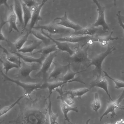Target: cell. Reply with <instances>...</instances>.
Listing matches in <instances>:
<instances>
[{
    "mask_svg": "<svg viewBox=\"0 0 124 124\" xmlns=\"http://www.w3.org/2000/svg\"><path fill=\"white\" fill-rule=\"evenodd\" d=\"M1 72L4 81L13 82L21 87L23 89L24 96L27 97L30 96L31 93L34 90L46 88L45 83L41 84L39 83H23L10 78L4 73L2 70Z\"/></svg>",
    "mask_w": 124,
    "mask_h": 124,
    "instance_id": "6da1fadb",
    "label": "cell"
},
{
    "mask_svg": "<svg viewBox=\"0 0 124 124\" xmlns=\"http://www.w3.org/2000/svg\"><path fill=\"white\" fill-rule=\"evenodd\" d=\"M116 49L115 46H112L110 47L109 45L108 44V47L106 50L104 52L95 55L91 60L90 63L88 65L87 68L91 66H94L95 68L94 70L97 71V75H101L102 74V64L103 61L108 55Z\"/></svg>",
    "mask_w": 124,
    "mask_h": 124,
    "instance_id": "7a4b0ae2",
    "label": "cell"
},
{
    "mask_svg": "<svg viewBox=\"0 0 124 124\" xmlns=\"http://www.w3.org/2000/svg\"><path fill=\"white\" fill-rule=\"evenodd\" d=\"M53 20L50 23L45 25H38L33 29L45 30L51 34L67 33L71 32L70 29L65 28L57 24Z\"/></svg>",
    "mask_w": 124,
    "mask_h": 124,
    "instance_id": "3957f363",
    "label": "cell"
},
{
    "mask_svg": "<svg viewBox=\"0 0 124 124\" xmlns=\"http://www.w3.org/2000/svg\"><path fill=\"white\" fill-rule=\"evenodd\" d=\"M64 85L60 87V89L58 88L55 89L56 91L59 94V95L57 97L56 99H59L61 100L60 106L65 118V120L67 121L71 124H72L68 116V114L70 111H73L77 113L78 112V110L77 107H71L67 104L64 100L63 96V92L62 89Z\"/></svg>",
    "mask_w": 124,
    "mask_h": 124,
    "instance_id": "277c9868",
    "label": "cell"
},
{
    "mask_svg": "<svg viewBox=\"0 0 124 124\" xmlns=\"http://www.w3.org/2000/svg\"><path fill=\"white\" fill-rule=\"evenodd\" d=\"M93 1L97 7V10L98 14L97 20L92 25L96 27L101 26L103 32H108V31L109 30V28L105 20L104 14L105 8L102 6L97 0H93Z\"/></svg>",
    "mask_w": 124,
    "mask_h": 124,
    "instance_id": "5b68a950",
    "label": "cell"
},
{
    "mask_svg": "<svg viewBox=\"0 0 124 124\" xmlns=\"http://www.w3.org/2000/svg\"><path fill=\"white\" fill-rule=\"evenodd\" d=\"M88 45L86 47L83 49L79 46H76L74 48V52L70 56L71 59L76 63H79L85 62H90L91 60L88 57L87 51L89 49Z\"/></svg>",
    "mask_w": 124,
    "mask_h": 124,
    "instance_id": "8992f818",
    "label": "cell"
},
{
    "mask_svg": "<svg viewBox=\"0 0 124 124\" xmlns=\"http://www.w3.org/2000/svg\"><path fill=\"white\" fill-rule=\"evenodd\" d=\"M124 98V90L119 98L116 100L109 102L107 106V108L104 113L100 117V121H101L103 118L108 114L110 113L111 118L116 115L115 112L116 109L119 108L120 103Z\"/></svg>",
    "mask_w": 124,
    "mask_h": 124,
    "instance_id": "52a82bcc",
    "label": "cell"
},
{
    "mask_svg": "<svg viewBox=\"0 0 124 124\" xmlns=\"http://www.w3.org/2000/svg\"><path fill=\"white\" fill-rule=\"evenodd\" d=\"M108 84L105 76L102 74L101 75H97L96 78L90 83V88L91 89L96 87L103 89L105 92L109 99L112 101L113 100L109 93L108 89Z\"/></svg>",
    "mask_w": 124,
    "mask_h": 124,
    "instance_id": "ba28073f",
    "label": "cell"
},
{
    "mask_svg": "<svg viewBox=\"0 0 124 124\" xmlns=\"http://www.w3.org/2000/svg\"><path fill=\"white\" fill-rule=\"evenodd\" d=\"M113 31H111L109 34L105 36H96L93 37H90L87 40L85 44L81 47H83L85 44L88 45H92L95 42L100 43L103 46H104L108 44V42L110 41L117 40L119 39L117 37H112Z\"/></svg>",
    "mask_w": 124,
    "mask_h": 124,
    "instance_id": "9c48e42d",
    "label": "cell"
},
{
    "mask_svg": "<svg viewBox=\"0 0 124 124\" xmlns=\"http://www.w3.org/2000/svg\"><path fill=\"white\" fill-rule=\"evenodd\" d=\"M58 20H59L60 21L57 23V24L67 28L72 29L74 31H78L83 28L79 25L75 23L69 19L68 18L66 12H65L63 16L57 17L54 20L55 21Z\"/></svg>",
    "mask_w": 124,
    "mask_h": 124,
    "instance_id": "30bf717a",
    "label": "cell"
},
{
    "mask_svg": "<svg viewBox=\"0 0 124 124\" xmlns=\"http://www.w3.org/2000/svg\"><path fill=\"white\" fill-rule=\"evenodd\" d=\"M74 82H78L84 85L86 84L83 80L79 76L78 77L68 81H56L52 82L46 83L45 84L46 88H48L49 93L48 97H51L53 91L55 89L65 85L66 83Z\"/></svg>",
    "mask_w": 124,
    "mask_h": 124,
    "instance_id": "8fae6325",
    "label": "cell"
},
{
    "mask_svg": "<svg viewBox=\"0 0 124 124\" xmlns=\"http://www.w3.org/2000/svg\"><path fill=\"white\" fill-rule=\"evenodd\" d=\"M54 65L53 70L50 73L48 78L56 79L63 74L64 75L66 72L69 66L70 65L69 62L65 65H61L56 62H53Z\"/></svg>",
    "mask_w": 124,
    "mask_h": 124,
    "instance_id": "7c38bea8",
    "label": "cell"
},
{
    "mask_svg": "<svg viewBox=\"0 0 124 124\" xmlns=\"http://www.w3.org/2000/svg\"><path fill=\"white\" fill-rule=\"evenodd\" d=\"M8 8L7 21L9 24V33H10L13 30L19 32L16 24L17 18L15 12L13 5L11 4Z\"/></svg>",
    "mask_w": 124,
    "mask_h": 124,
    "instance_id": "4fadbf2b",
    "label": "cell"
},
{
    "mask_svg": "<svg viewBox=\"0 0 124 124\" xmlns=\"http://www.w3.org/2000/svg\"><path fill=\"white\" fill-rule=\"evenodd\" d=\"M41 32L44 35L49 38L55 43L58 49L59 50L65 51L68 53L70 56H72L74 54V51L70 48L69 45L66 42L59 41L51 37L47 34L43 30H41Z\"/></svg>",
    "mask_w": 124,
    "mask_h": 124,
    "instance_id": "5bb4252c",
    "label": "cell"
},
{
    "mask_svg": "<svg viewBox=\"0 0 124 124\" xmlns=\"http://www.w3.org/2000/svg\"><path fill=\"white\" fill-rule=\"evenodd\" d=\"M57 51L50 54L45 59L44 61L42 64L41 69L35 75V76L45 75L46 74L50 68L52 63H53L54 59L57 56Z\"/></svg>",
    "mask_w": 124,
    "mask_h": 124,
    "instance_id": "9a60e30c",
    "label": "cell"
},
{
    "mask_svg": "<svg viewBox=\"0 0 124 124\" xmlns=\"http://www.w3.org/2000/svg\"><path fill=\"white\" fill-rule=\"evenodd\" d=\"M21 64V67L18 72V75L22 77L32 79L30 76V73L33 71L38 70L39 67L34 64L28 65L24 62H22Z\"/></svg>",
    "mask_w": 124,
    "mask_h": 124,
    "instance_id": "2e32d148",
    "label": "cell"
},
{
    "mask_svg": "<svg viewBox=\"0 0 124 124\" xmlns=\"http://www.w3.org/2000/svg\"><path fill=\"white\" fill-rule=\"evenodd\" d=\"M46 0H43L38 6L37 8L32 12L31 18L30 23V31L32 30L35 26V25L39 21L42 20L40 15L41 9Z\"/></svg>",
    "mask_w": 124,
    "mask_h": 124,
    "instance_id": "e0dca14e",
    "label": "cell"
},
{
    "mask_svg": "<svg viewBox=\"0 0 124 124\" xmlns=\"http://www.w3.org/2000/svg\"><path fill=\"white\" fill-rule=\"evenodd\" d=\"M90 37V36H86L83 37H79L71 33L67 36L57 38L55 39L61 42L76 43L84 40H87Z\"/></svg>",
    "mask_w": 124,
    "mask_h": 124,
    "instance_id": "ac0fdd59",
    "label": "cell"
},
{
    "mask_svg": "<svg viewBox=\"0 0 124 124\" xmlns=\"http://www.w3.org/2000/svg\"><path fill=\"white\" fill-rule=\"evenodd\" d=\"M99 30V28L94 26L92 24H90L78 31L71 32V33L77 36L80 35L92 36L95 34Z\"/></svg>",
    "mask_w": 124,
    "mask_h": 124,
    "instance_id": "d6986e66",
    "label": "cell"
},
{
    "mask_svg": "<svg viewBox=\"0 0 124 124\" xmlns=\"http://www.w3.org/2000/svg\"><path fill=\"white\" fill-rule=\"evenodd\" d=\"M22 4L23 11V25L21 32V34H23L26 27L29 21L31 18L32 13L30 8L22 2Z\"/></svg>",
    "mask_w": 124,
    "mask_h": 124,
    "instance_id": "ffe728a7",
    "label": "cell"
},
{
    "mask_svg": "<svg viewBox=\"0 0 124 124\" xmlns=\"http://www.w3.org/2000/svg\"><path fill=\"white\" fill-rule=\"evenodd\" d=\"M14 1L13 7L15 12L19 23L23 27V11L21 0H15Z\"/></svg>",
    "mask_w": 124,
    "mask_h": 124,
    "instance_id": "44dd1931",
    "label": "cell"
},
{
    "mask_svg": "<svg viewBox=\"0 0 124 124\" xmlns=\"http://www.w3.org/2000/svg\"><path fill=\"white\" fill-rule=\"evenodd\" d=\"M89 91V89L87 88H81L73 90L65 91L63 92V94L67 95H69V96L72 99L75 97L81 99L82 96Z\"/></svg>",
    "mask_w": 124,
    "mask_h": 124,
    "instance_id": "7402d4cb",
    "label": "cell"
},
{
    "mask_svg": "<svg viewBox=\"0 0 124 124\" xmlns=\"http://www.w3.org/2000/svg\"><path fill=\"white\" fill-rule=\"evenodd\" d=\"M16 54L17 56L21 58L25 62L28 63L36 62L40 64H42V61L45 59L44 56L42 55L40 57L35 58L32 57L23 55L18 52H12L11 53Z\"/></svg>",
    "mask_w": 124,
    "mask_h": 124,
    "instance_id": "603a6c76",
    "label": "cell"
},
{
    "mask_svg": "<svg viewBox=\"0 0 124 124\" xmlns=\"http://www.w3.org/2000/svg\"><path fill=\"white\" fill-rule=\"evenodd\" d=\"M31 44L23 47L20 50L17 51L18 52H21L23 53H30L32 55V52L36 49L42 42L41 41L33 40L31 41Z\"/></svg>",
    "mask_w": 124,
    "mask_h": 124,
    "instance_id": "cb8c5ba5",
    "label": "cell"
},
{
    "mask_svg": "<svg viewBox=\"0 0 124 124\" xmlns=\"http://www.w3.org/2000/svg\"><path fill=\"white\" fill-rule=\"evenodd\" d=\"M59 50L55 44H53L45 46L32 54L33 55L38 53H40L44 55L49 54L53 52L57 51Z\"/></svg>",
    "mask_w": 124,
    "mask_h": 124,
    "instance_id": "d4e9b609",
    "label": "cell"
},
{
    "mask_svg": "<svg viewBox=\"0 0 124 124\" xmlns=\"http://www.w3.org/2000/svg\"><path fill=\"white\" fill-rule=\"evenodd\" d=\"M30 34L29 31L27 32L25 34L20 37L15 42L12 43L17 51L22 48L25 43L28 41V38Z\"/></svg>",
    "mask_w": 124,
    "mask_h": 124,
    "instance_id": "484cf974",
    "label": "cell"
},
{
    "mask_svg": "<svg viewBox=\"0 0 124 124\" xmlns=\"http://www.w3.org/2000/svg\"><path fill=\"white\" fill-rule=\"evenodd\" d=\"M0 47L3 50V52L6 54V58L8 60L20 66L22 62L20 60L19 57L16 56L9 53L6 48L2 47L1 45Z\"/></svg>",
    "mask_w": 124,
    "mask_h": 124,
    "instance_id": "4316f807",
    "label": "cell"
},
{
    "mask_svg": "<svg viewBox=\"0 0 124 124\" xmlns=\"http://www.w3.org/2000/svg\"><path fill=\"white\" fill-rule=\"evenodd\" d=\"M86 70H85L75 72L72 71L70 68V65L68 67V70L66 73L61 78L62 81H68L74 79L75 75L77 74L85 71Z\"/></svg>",
    "mask_w": 124,
    "mask_h": 124,
    "instance_id": "83f0119b",
    "label": "cell"
},
{
    "mask_svg": "<svg viewBox=\"0 0 124 124\" xmlns=\"http://www.w3.org/2000/svg\"><path fill=\"white\" fill-rule=\"evenodd\" d=\"M48 98L49 99V103L48 107V111L50 124H56L58 115V114H54L53 112L52 108L51 97Z\"/></svg>",
    "mask_w": 124,
    "mask_h": 124,
    "instance_id": "f1b7e54d",
    "label": "cell"
},
{
    "mask_svg": "<svg viewBox=\"0 0 124 124\" xmlns=\"http://www.w3.org/2000/svg\"><path fill=\"white\" fill-rule=\"evenodd\" d=\"M29 32L30 33H31L36 38L42 41L45 45H47L49 43L50 39L44 35L41 32L32 29Z\"/></svg>",
    "mask_w": 124,
    "mask_h": 124,
    "instance_id": "f546056e",
    "label": "cell"
},
{
    "mask_svg": "<svg viewBox=\"0 0 124 124\" xmlns=\"http://www.w3.org/2000/svg\"><path fill=\"white\" fill-rule=\"evenodd\" d=\"M0 61L3 65V68L2 70H5V74L7 75L10 70L14 68H17L20 67L19 65L9 61L6 58L4 60L0 59Z\"/></svg>",
    "mask_w": 124,
    "mask_h": 124,
    "instance_id": "4dcf8cb0",
    "label": "cell"
},
{
    "mask_svg": "<svg viewBox=\"0 0 124 124\" xmlns=\"http://www.w3.org/2000/svg\"><path fill=\"white\" fill-rule=\"evenodd\" d=\"M90 106L93 109L96 113L101 108V102L97 92L94 93V99L91 104Z\"/></svg>",
    "mask_w": 124,
    "mask_h": 124,
    "instance_id": "1f68e13d",
    "label": "cell"
},
{
    "mask_svg": "<svg viewBox=\"0 0 124 124\" xmlns=\"http://www.w3.org/2000/svg\"><path fill=\"white\" fill-rule=\"evenodd\" d=\"M23 97V96H20L11 104L3 108L0 111V116H1L7 113L14 107Z\"/></svg>",
    "mask_w": 124,
    "mask_h": 124,
    "instance_id": "d6a6232c",
    "label": "cell"
},
{
    "mask_svg": "<svg viewBox=\"0 0 124 124\" xmlns=\"http://www.w3.org/2000/svg\"><path fill=\"white\" fill-rule=\"evenodd\" d=\"M104 74V76L108 78L109 79L112 80L115 83V87L116 89L123 88L124 90V82L118 79H114L110 77L107 73V72L103 71Z\"/></svg>",
    "mask_w": 124,
    "mask_h": 124,
    "instance_id": "836d02e7",
    "label": "cell"
},
{
    "mask_svg": "<svg viewBox=\"0 0 124 124\" xmlns=\"http://www.w3.org/2000/svg\"><path fill=\"white\" fill-rule=\"evenodd\" d=\"M22 1L30 8L39 3L36 0H22Z\"/></svg>",
    "mask_w": 124,
    "mask_h": 124,
    "instance_id": "e575fe53",
    "label": "cell"
},
{
    "mask_svg": "<svg viewBox=\"0 0 124 124\" xmlns=\"http://www.w3.org/2000/svg\"><path fill=\"white\" fill-rule=\"evenodd\" d=\"M63 96L65 101L70 106L74 103V102L72 99L67 95H64L63 93Z\"/></svg>",
    "mask_w": 124,
    "mask_h": 124,
    "instance_id": "d590c367",
    "label": "cell"
},
{
    "mask_svg": "<svg viewBox=\"0 0 124 124\" xmlns=\"http://www.w3.org/2000/svg\"><path fill=\"white\" fill-rule=\"evenodd\" d=\"M7 21H3L2 23H1L0 26V41H7L6 38L4 37L2 31V28L4 25L6 23Z\"/></svg>",
    "mask_w": 124,
    "mask_h": 124,
    "instance_id": "8d00e7d4",
    "label": "cell"
},
{
    "mask_svg": "<svg viewBox=\"0 0 124 124\" xmlns=\"http://www.w3.org/2000/svg\"><path fill=\"white\" fill-rule=\"evenodd\" d=\"M121 11H118L116 14L117 18L118 23L120 26L123 28L124 31V24L123 23L121 18Z\"/></svg>",
    "mask_w": 124,
    "mask_h": 124,
    "instance_id": "74e56055",
    "label": "cell"
},
{
    "mask_svg": "<svg viewBox=\"0 0 124 124\" xmlns=\"http://www.w3.org/2000/svg\"><path fill=\"white\" fill-rule=\"evenodd\" d=\"M114 124H124V119H122L116 121Z\"/></svg>",
    "mask_w": 124,
    "mask_h": 124,
    "instance_id": "f35d334b",
    "label": "cell"
},
{
    "mask_svg": "<svg viewBox=\"0 0 124 124\" xmlns=\"http://www.w3.org/2000/svg\"><path fill=\"white\" fill-rule=\"evenodd\" d=\"M4 4L8 8H9V6H8L7 3V0H0V5H1Z\"/></svg>",
    "mask_w": 124,
    "mask_h": 124,
    "instance_id": "ab89813d",
    "label": "cell"
},
{
    "mask_svg": "<svg viewBox=\"0 0 124 124\" xmlns=\"http://www.w3.org/2000/svg\"><path fill=\"white\" fill-rule=\"evenodd\" d=\"M121 18L123 23L124 24V16H121Z\"/></svg>",
    "mask_w": 124,
    "mask_h": 124,
    "instance_id": "60d3db41",
    "label": "cell"
},
{
    "mask_svg": "<svg viewBox=\"0 0 124 124\" xmlns=\"http://www.w3.org/2000/svg\"><path fill=\"white\" fill-rule=\"evenodd\" d=\"M124 110V105H123L120 108H119L118 109Z\"/></svg>",
    "mask_w": 124,
    "mask_h": 124,
    "instance_id": "b9f144b4",
    "label": "cell"
},
{
    "mask_svg": "<svg viewBox=\"0 0 124 124\" xmlns=\"http://www.w3.org/2000/svg\"><path fill=\"white\" fill-rule=\"evenodd\" d=\"M91 119H88L85 122V124H89V122L90 120Z\"/></svg>",
    "mask_w": 124,
    "mask_h": 124,
    "instance_id": "7bdbcfd3",
    "label": "cell"
},
{
    "mask_svg": "<svg viewBox=\"0 0 124 124\" xmlns=\"http://www.w3.org/2000/svg\"><path fill=\"white\" fill-rule=\"evenodd\" d=\"M56 124H59L57 122V123H56ZM63 124H66L65 120L64 121V122L63 123Z\"/></svg>",
    "mask_w": 124,
    "mask_h": 124,
    "instance_id": "ee69618b",
    "label": "cell"
},
{
    "mask_svg": "<svg viewBox=\"0 0 124 124\" xmlns=\"http://www.w3.org/2000/svg\"><path fill=\"white\" fill-rule=\"evenodd\" d=\"M111 124L110 123H108V124Z\"/></svg>",
    "mask_w": 124,
    "mask_h": 124,
    "instance_id": "f6af8a7d",
    "label": "cell"
},
{
    "mask_svg": "<svg viewBox=\"0 0 124 124\" xmlns=\"http://www.w3.org/2000/svg\"><path fill=\"white\" fill-rule=\"evenodd\" d=\"M122 72V73H123V74H124V72Z\"/></svg>",
    "mask_w": 124,
    "mask_h": 124,
    "instance_id": "bcb514c9",
    "label": "cell"
}]
</instances>
